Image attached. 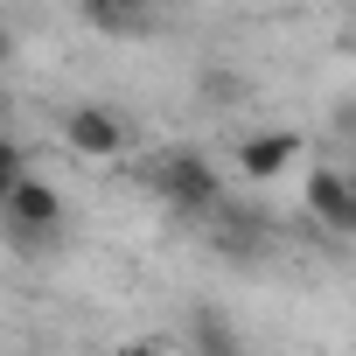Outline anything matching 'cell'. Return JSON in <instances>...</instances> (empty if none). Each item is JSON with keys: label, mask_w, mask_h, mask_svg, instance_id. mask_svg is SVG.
<instances>
[{"label": "cell", "mask_w": 356, "mask_h": 356, "mask_svg": "<svg viewBox=\"0 0 356 356\" xmlns=\"http://www.w3.org/2000/svg\"><path fill=\"white\" fill-rule=\"evenodd\" d=\"M22 175H29V147H22V140H8V147H0V196H8Z\"/></svg>", "instance_id": "cell-7"}, {"label": "cell", "mask_w": 356, "mask_h": 356, "mask_svg": "<svg viewBox=\"0 0 356 356\" xmlns=\"http://www.w3.org/2000/svg\"><path fill=\"white\" fill-rule=\"evenodd\" d=\"M63 147L77 161H119L126 154V119L112 105H70L63 112Z\"/></svg>", "instance_id": "cell-3"}, {"label": "cell", "mask_w": 356, "mask_h": 356, "mask_svg": "<svg viewBox=\"0 0 356 356\" xmlns=\"http://www.w3.org/2000/svg\"><path fill=\"white\" fill-rule=\"evenodd\" d=\"M349 35H356V8H349Z\"/></svg>", "instance_id": "cell-10"}, {"label": "cell", "mask_w": 356, "mask_h": 356, "mask_svg": "<svg viewBox=\"0 0 356 356\" xmlns=\"http://www.w3.org/2000/svg\"><path fill=\"white\" fill-rule=\"evenodd\" d=\"M307 217L328 224V231H342V238H356V175L314 168V175H307Z\"/></svg>", "instance_id": "cell-4"}, {"label": "cell", "mask_w": 356, "mask_h": 356, "mask_svg": "<svg viewBox=\"0 0 356 356\" xmlns=\"http://www.w3.org/2000/svg\"><path fill=\"white\" fill-rule=\"evenodd\" d=\"M196 342H203V356H238V342H231V328H224V321H217L210 307L196 314Z\"/></svg>", "instance_id": "cell-6"}, {"label": "cell", "mask_w": 356, "mask_h": 356, "mask_svg": "<svg viewBox=\"0 0 356 356\" xmlns=\"http://www.w3.org/2000/svg\"><path fill=\"white\" fill-rule=\"evenodd\" d=\"M154 189H161V203H168L175 217H217V210H224V182H217L210 154H196V147H175V154H161V168H154Z\"/></svg>", "instance_id": "cell-1"}, {"label": "cell", "mask_w": 356, "mask_h": 356, "mask_svg": "<svg viewBox=\"0 0 356 356\" xmlns=\"http://www.w3.org/2000/svg\"><path fill=\"white\" fill-rule=\"evenodd\" d=\"M119 356H168V349H154V342H126Z\"/></svg>", "instance_id": "cell-9"}, {"label": "cell", "mask_w": 356, "mask_h": 356, "mask_svg": "<svg viewBox=\"0 0 356 356\" xmlns=\"http://www.w3.org/2000/svg\"><path fill=\"white\" fill-rule=\"evenodd\" d=\"M293 161H300V133H293V126H266V133L238 140V168H245V182H280Z\"/></svg>", "instance_id": "cell-5"}, {"label": "cell", "mask_w": 356, "mask_h": 356, "mask_svg": "<svg viewBox=\"0 0 356 356\" xmlns=\"http://www.w3.org/2000/svg\"><path fill=\"white\" fill-rule=\"evenodd\" d=\"M91 8H98V15H126V22H140L154 0H84V15H91Z\"/></svg>", "instance_id": "cell-8"}, {"label": "cell", "mask_w": 356, "mask_h": 356, "mask_svg": "<svg viewBox=\"0 0 356 356\" xmlns=\"http://www.w3.org/2000/svg\"><path fill=\"white\" fill-rule=\"evenodd\" d=\"M0 210H8V231H15L22 252L63 238V196H56V182H42V175H22V182L0 196Z\"/></svg>", "instance_id": "cell-2"}, {"label": "cell", "mask_w": 356, "mask_h": 356, "mask_svg": "<svg viewBox=\"0 0 356 356\" xmlns=\"http://www.w3.org/2000/svg\"><path fill=\"white\" fill-rule=\"evenodd\" d=\"M349 8H356V0H349Z\"/></svg>", "instance_id": "cell-11"}]
</instances>
